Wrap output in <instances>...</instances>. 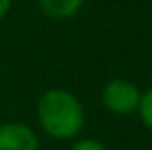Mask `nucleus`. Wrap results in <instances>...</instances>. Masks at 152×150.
Segmentation results:
<instances>
[{"label": "nucleus", "instance_id": "f257e3e1", "mask_svg": "<svg viewBox=\"0 0 152 150\" xmlns=\"http://www.w3.org/2000/svg\"><path fill=\"white\" fill-rule=\"evenodd\" d=\"M84 119L80 99L66 89H50L37 101V121L53 140H76L84 127Z\"/></svg>", "mask_w": 152, "mask_h": 150}, {"label": "nucleus", "instance_id": "f03ea898", "mask_svg": "<svg viewBox=\"0 0 152 150\" xmlns=\"http://www.w3.org/2000/svg\"><path fill=\"white\" fill-rule=\"evenodd\" d=\"M142 91L126 78H111L101 91L103 107L113 115H132L138 111Z\"/></svg>", "mask_w": 152, "mask_h": 150}, {"label": "nucleus", "instance_id": "7ed1b4c3", "mask_svg": "<svg viewBox=\"0 0 152 150\" xmlns=\"http://www.w3.org/2000/svg\"><path fill=\"white\" fill-rule=\"evenodd\" d=\"M0 150H39V138L23 121L0 124Z\"/></svg>", "mask_w": 152, "mask_h": 150}, {"label": "nucleus", "instance_id": "20e7f679", "mask_svg": "<svg viewBox=\"0 0 152 150\" xmlns=\"http://www.w3.org/2000/svg\"><path fill=\"white\" fill-rule=\"evenodd\" d=\"M37 2L43 15H48L50 19H56V21L72 19L84 6V0H37Z\"/></svg>", "mask_w": 152, "mask_h": 150}, {"label": "nucleus", "instance_id": "39448f33", "mask_svg": "<svg viewBox=\"0 0 152 150\" xmlns=\"http://www.w3.org/2000/svg\"><path fill=\"white\" fill-rule=\"evenodd\" d=\"M138 115H140L144 127L152 132V86L142 93V99H140V105H138Z\"/></svg>", "mask_w": 152, "mask_h": 150}, {"label": "nucleus", "instance_id": "423d86ee", "mask_svg": "<svg viewBox=\"0 0 152 150\" xmlns=\"http://www.w3.org/2000/svg\"><path fill=\"white\" fill-rule=\"evenodd\" d=\"M70 150H107V146L95 138H76Z\"/></svg>", "mask_w": 152, "mask_h": 150}, {"label": "nucleus", "instance_id": "0eeeda50", "mask_svg": "<svg viewBox=\"0 0 152 150\" xmlns=\"http://www.w3.org/2000/svg\"><path fill=\"white\" fill-rule=\"evenodd\" d=\"M10 8H12V0H0V21L10 12Z\"/></svg>", "mask_w": 152, "mask_h": 150}]
</instances>
